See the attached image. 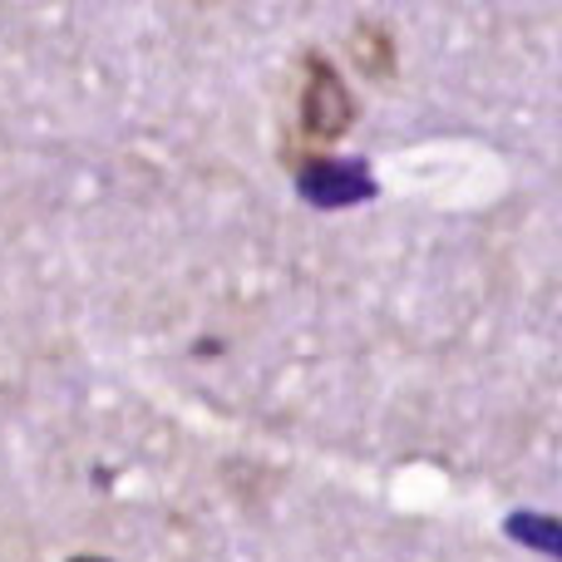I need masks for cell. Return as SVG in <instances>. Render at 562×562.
Here are the masks:
<instances>
[{"label": "cell", "instance_id": "3", "mask_svg": "<svg viewBox=\"0 0 562 562\" xmlns=\"http://www.w3.org/2000/svg\"><path fill=\"white\" fill-rule=\"evenodd\" d=\"M508 533L524 538L528 548H543V553L562 558V524H553V518H528V514H518V518H508Z\"/></svg>", "mask_w": 562, "mask_h": 562}, {"label": "cell", "instance_id": "4", "mask_svg": "<svg viewBox=\"0 0 562 562\" xmlns=\"http://www.w3.org/2000/svg\"><path fill=\"white\" fill-rule=\"evenodd\" d=\"M69 562H109V558H69Z\"/></svg>", "mask_w": 562, "mask_h": 562}, {"label": "cell", "instance_id": "1", "mask_svg": "<svg viewBox=\"0 0 562 562\" xmlns=\"http://www.w3.org/2000/svg\"><path fill=\"white\" fill-rule=\"evenodd\" d=\"M356 124V94L340 79V69L330 65L321 49H306L301 55V99H296V154H326Z\"/></svg>", "mask_w": 562, "mask_h": 562}, {"label": "cell", "instance_id": "2", "mask_svg": "<svg viewBox=\"0 0 562 562\" xmlns=\"http://www.w3.org/2000/svg\"><path fill=\"white\" fill-rule=\"evenodd\" d=\"M296 188L321 207H346V203H366L375 193V178L366 173V164H340L330 154H306L296 164Z\"/></svg>", "mask_w": 562, "mask_h": 562}]
</instances>
